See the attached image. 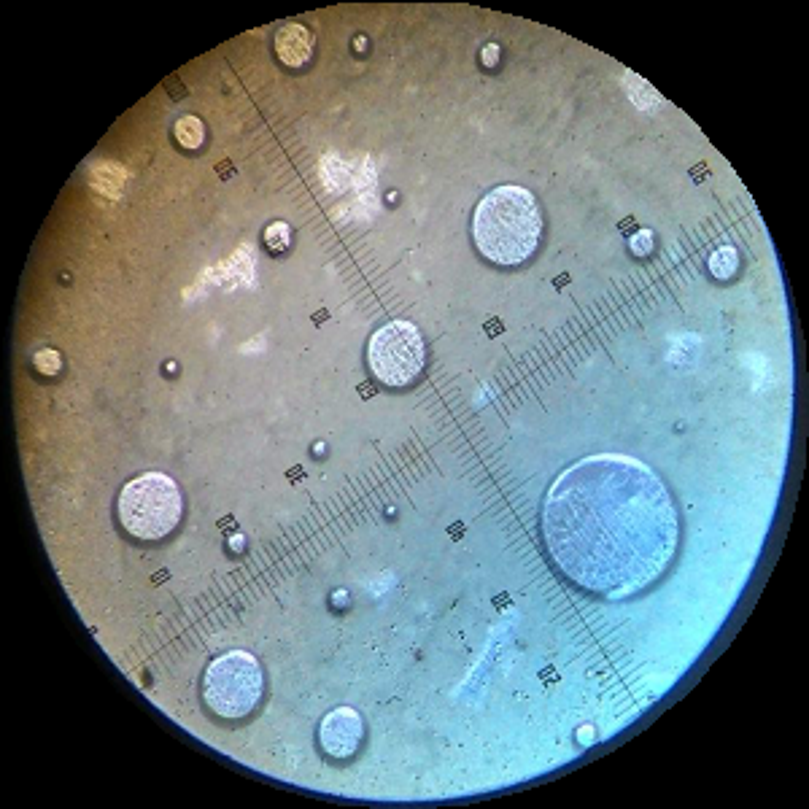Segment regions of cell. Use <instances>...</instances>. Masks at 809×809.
<instances>
[{
    "label": "cell",
    "instance_id": "obj_1",
    "mask_svg": "<svg viewBox=\"0 0 809 809\" xmlns=\"http://www.w3.org/2000/svg\"><path fill=\"white\" fill-rule=\"evenodd\" d=\"M553 559L586 588L618 594L656 578L675 548V510L658 478L632 459H586L545 505Z\"/></svg>",
    "mask_w": 809,
    "mask_h": 809
},
{
    "label": "cell",
    "instance_id": "obj_2",
    "mask_svg": "<svg viewBox=\"0 0 809 809\" xmlns=\"http://www.w3.org/2000/svg\"><path fill=\"white\" fill-rule=\"evenodd\" d=\"M475 246L494 265H521L532 257L543 235V214L529 189L507 184L483 197L472 219Z\"/></svg>",
    "mask_w": 809,
    "mask_h": 809
},
{
    "label": "cell",
    "instance_id": "obj_3",
    "mask_svg": "<svg viewBox=\"0 0 809 809\" xmlns=\"http://www.w3.org/2000/svg\"><path fill=\"white\" fill-rule=\"evenodd\" d=\"M119 521L138 540H162L181 521V491L162 472L138 475L119 491Z\"/></svg>",
    "mask_w": 809,
    "mask_h": 809
},
{
    "label": "cell",
    "instance_id": "obj_4",
    "mask_svg": "<svg viewBox=\"0 0 809 809\" xmlns=\"http://www.w3.org/2000/svg\"><path fill=\"white\" fill-rule=\"evenodd\" d=\"M265 696V675L246 650L224 653L205 669L203 699L224 721H241L257 710Z\"/></svg>",
    "mask_w": 809,
    "mask_h": 809
},
{
    "label": "cell",
    "instance_id": "obj_5",
    "mask_svg": "<svg viewBox=\"0 0 809 809\" xmlns=\"http://www.w3.org/2000/svg\"><path fill=\"white\" fill-rule=\"evenodd\" d=\"M427 348L416 324L405 319L383 324L367 348L370 370L386 386H405L424 370Z\"/></svg>",
    "mask_w": 809,
    "mask_h": 809
},
{
    "label": "cell",
    "instance_id": "obj_6",
    "mask_svg": "<svg viewBox=\"0 0 809 809\" xmlns=\"http://www.w3.org/2000/svg\"><path fill=\"white\" fill-rule=\"evenodd\" d=\"M362 739H365V723H362V715L351 707H338L321 721L319 742L327 756L346 761L359 750Z\"/></svg>",
    "mask_w": 809,
    "mask_h": 809
},
{
    "label": "cell",
    "instance_id": "obj_7",
    "mask_svg": "<svg viewBox=\"0 0 809 809\" xmlns=\"http://www.w3.org/2000/svg\"><path fill=\"white\" fill-rule=\"evenodd\" d=\"M313 36L303 25H286L276 36V52L289 68H300L311 57Z\"/></svg>",
    "mask_w": 809,
    "mask_h": 809
},
{
    "label": "cell",
    "instance_id": "obj_8",
    "mask_svg": "<svg viewBox=\"0 0 809 809\" xmlns=\"http://www.w3.org/2000/svg\"><path fill=\"white\" fill-rule=\"evenodd\" d=\"M176 138L184 149H197L203 143V125L197 116H184L176 125Z\"/></svg>",
    "mask_w": 809,
    "mask_h": 809
},
{
    "label": "cell",
    "instance_id": "obj_9",
    "mask_svg": "<svg viewBox=\"0 0 809 809\" xmlns=\"http://www.w3.org/2000/svg\"><path fill=\"white\" fill-rule=\"evenodd\" d=\"M737 265H739L737 251L729 249V246H726V249L715 251V254H712V259H710V270L718 278H731V276H734V273H737Z\"/></svg>",
    "mask_w": 809,
    "mask_h": 809
},
{
    "label": "cell",
    "instance_id": "obj_10",
    "mask_svg": "<svg viewBox=\"0 0 809 809\" xmlns=\"http://www.w3.org/2000/svg\"><path fill=\"white\" fill-rule=\"evenodd\" d=\"M265 241H267V246H270V249L286 251V249H289V241H292V235H289V227H286L284 222L270 224V227H267V232H265Z\"/></svg>",
    "mask_w": 809,
    "mask_h": 809
},
{
    "label": "cell",
    "instance_id": "obj_11",
    "mask_svg": "<svg viewBox=\"0 0 809 809\" xmlns=\"http://www.w3.org/2000/svg\"><path fill=\"white\" fill-rule=\"evenodd\" d=\"M60 354L57 351H52V348H44V351H38L36 354V367L41 370V373L46 375H54L57 370H60Z\"/></svg>",
    "mask_w": 809,
    "mask_h": 809
},
{
    "label": "cell",
    "instance_id": "obj_12",
    "mask_svg": "<svg viewBox=\"0 0 809 809\" xmlns=\"http://www.w3.org/2000/svg\"><path fill=\"white\" fill-rule=\"evenodd\" d=\"M632 251L637 254V257H648L650 251H653V232L650 230L637 232V235L632 238Z\"/></svg>",
    "mask_w": 809,
    "mask_h": 809
},
{
    "label": "cell",
    "instance_id": "obj_13",
    "mask_svg": "<svg viewBox=\"0 0 809 809\" xmlns=\"http://www.w3.org/2000/svg\"><path fill=\"white\" fill-rule=\"evenodd\" d=\"M497 54H499L497 46H486V49H483V63L494 65L497 63Z\"/></svg>",
    "mask_w": 809,
    "mask_h": 809
}]
</instances>
